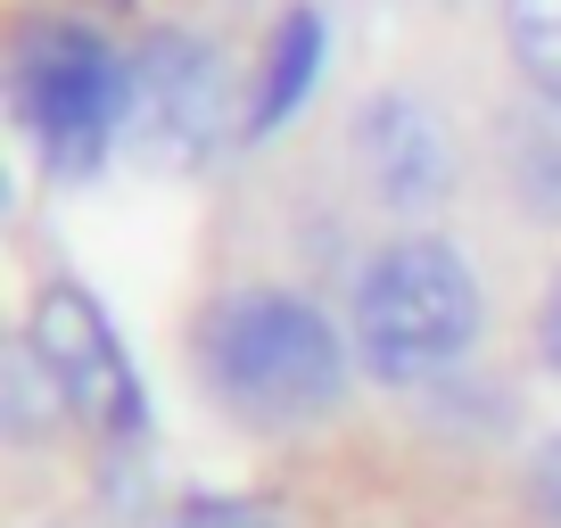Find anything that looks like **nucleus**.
I'll use <instances>...</instances> for the list:
<instances>
[{
	"instance_id": "5",
	"label": "nucleus",
	"mask_w": 561,
	"mask_h": 528,
	"mask_svg": "<svg viewBox=\"0 0 561 528\" xmlns=\"http://www.w3.org/2000/svg\"><path fill=\"white\" fill-rule=\"evenodd\" d=\"M25 347H34V364L50 371L67 422H83L91 438H107L116 455H133V446L149 438V388H140V371H133V355H124L107 306L91 298L83 282L42 289L34 314H25Z\"/></svg>"
},
{
	"instance_id": "7",
	"label": "nucleus",
	"mask_w": 561,
	"mask_h": 528,
	"mask_svg": "<svg viewBox=\"0 0 561 528\" xmlns=\"http://www.w3.org/2000/svg\"><path fill=\"white\" fill-rule=\"evenodd\" d=\"M322 67H331V18L314 0H289L264 34V58H256V83H248V141H273L280 124L314 100Z\"/></svg>"
},
{
	"instance_id": "9",
	"label": "nucleus",
	"mask_w": 561,
	"mask_h": 528,
	"mask_svg": "<svg viewBox=\"0 0 561 528\" xmlns=\"http://www.w3.org/2000/svg\"><path fill=\"white\" fill-rule=\"evenodd\" d=\"M504 42L520 83L545 107H561V0H504Z\"/></svg>"
},
{
	"instance_id": "2",
	"label": "nucleus",
	"mask_w": 561,
	"mask_h": 528,
	"mask_svg": "<svg viewBox=\"0 0 561 528\" xmlns=\"http://www.w3.org/2000/svg\"><path fill=\"white\" fill-rule=\"evenodd\" d=\"M479 322H488L479 273L462 264L455 240H430V231L380 240L364 256V273H355V298H347L355 364L380 388H421L438 371H455L479 347Z\"/></svg>"
},
{
	"instance_id": "1",
	"label": "nucleus",
	"mask_w": 561,
	"mask_h": 528,
	"mask_svg": "<svg viewBox=\"0 0 561 528\" xmlns=\"http://www.w3.org/2000/svg\"><path fill=\"white\" fill-rule=\"evenodd\" d=\"M191 355L207 388L256 429H306L347 397L355 338L298 289H231L198 314Z\"/></svg>"
},
{
	"instance_id": "3",
	"label": "nucleus",
	"mask_w": 561,
	"mask_h": 528,
	"mask_svg": "<svg viewBox=\"0 0 561 528\" xmlns=\"http://www.w3.org/2000/svg\"><path fill=\"white\" fill-rule=\"evenodd\" d=\"M124 107H133V58L91 18L25 9L9 25V116L58 182H83L116 158Z\"/></svg>"
},
{
	"instance_id": "4",
	"label": "nucleus",
	"mask_w": 561,
	"mask_h": 528,
	"mask_svg": "<svg viewBox=\"0 0 561 528\" xmlns=\"http://www.w3.org/2000/svg\"><path fill=\"white\" fill-rule=\"evenodd\" d=\"M133 107H124V141L149 165H215L231 141H248V100L231 91V67L207 34L191 25H149L133 42Z\"/></svg>"
},
{
	"instance_id": "12",
	"label": "nucleus",
	"mask_w": 561,
	"mask_h": 528,
	"mask_svg": "<svg viewBox=\"0 0 561 528\" xmlns=\"http://www.w3.org/2000/svg\"><path fill=\"white\" fill-rule=\"evenodd\" d=\"M537 347H545V364L561 371V273H553V289H545V322H537Z\"/></svg>"
},
{
	"instance_id": "8",
	"label": "nucleus",
	"mask_w": 561,
	"mask_h": 528,
	"mask_svg": "<svg viewBox=\"0 0 561 528\" xmlns=\"http://www.w3.org/2000/svg\"><path fill=\"white\" fill-rule=\"evenodd\" d=\"M504 174L520 191V207L537 215H561V107H520L504 124Z\"/></svg>"
},
{
	"instance_id": "11",
	"label": "nucleus",
	"mask_w": 561,
	"mask_h": 528,
	"mask_svg": "<svg viewBox=\"0 0 561 528\" xmlns=\"http://www.w3.org/2000/svg\"><path fill=\"white\" fill-rule=\"evenodd\" d=\"M528 504H537L545 528H561V429L537 446V462H528Z\"/></svg>"
},
{
	"instance_id": "10",
	"label": "nucleus",
	"mask_w": 561,
	"mask_h": 528,
	"mask_svg": "<svg viewBox=\"0 0 561 528\" xmlns=\"http://www.w3.org/2000/svg\"><path fill=\"white\" fill-rule=\"evenodd\" d=\"M165 528H280V512L256 495H191Z\"/></svg>"
},
{
	"instance_id": "6",
	"label": "nucleus",
	"mask_w": 561,
	"mask_h": 528,
	"mask_svg": "<svg viewBox=\"0 0 561 528\" xmlns=\"http://www.w3.org/2000/svg\"><path fill=\"white\" fill-rule=\"evenodd\" d=\"M355 165H364L371 198L397 215H430L455 191V141H446L438 107L413 100V91H371L364 100V116H355Z\"/></svg>"
}]
</instances>
